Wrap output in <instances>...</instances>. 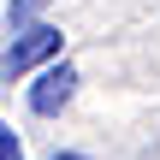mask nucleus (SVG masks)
<instances>
[{"mask_svg": "<svg viewBox=\"0 0 160 160\" xmlns=\"http://www.w3.org/2000/svg\"><path fill=\"white\" fill-rule=\"evenodd\" d=\"M48 59H59V30H53V24H30V30H18L12 48L0 53V77H24V71H36V65H48Z\"/></svg>", "mask_w": 160, "mask_h": 160, "instance_id": "f257e3e1", "label": "nucleus"}, {"mask_svg": "<svg viewBox=\"0 0 160 160\" xmlns=\"http://www.w3.org/2000/svg\"><path fill=\"white\" fill-rule=\"evenodd\" d=\"M71 95H77V65H65V59H59V65H48V71L30 83V113L53 119V113H59Z\"/></svg>", "mask_w": 160, "mask_h": 160, "instance_id": "f03ea898", "label": "nucleus"}, {"mask_svg": "<svg viewBox=\"0 0 160 160\" xmlns=\"http://www.w3.org/2000/svg\"><path fill=\"white\" fill-rule=\"evenodd\" d=\"M42 6H48V0H12V6H6V24H12V30H30Z\"/></svg>", "mask_w": 160, "mask_h": 160, "instance_id": "7ed1b4c3", "label": "nucleus"}, {"mask_svg": "<svg viewBox=\"0 0 160 160\" xmlns=\"http://www.w3.org/2000/svg\"><path fill=\"white\" fill-rule=\"evenodd\" d=\"M0 160H24V148H18V137L6 131V119H0Z\"/></svg>", "mask_w": 160, "mask_h": 160, "instance_id": "20e7f679", "label": "nucleus"}, {"mask_svg": "<svg viewBox=\"0 0 160 160\" xmlns=\"http://www.w3.org/2000/svg\"><path fill=\"white\" fill-rule=\"evenodd\" d=\"M53 160H89V154H71V148H53Z\"/></svg>", "mask_w": 160, "mask_h": 160, "instance_id": "39448f33", "label": "nucleus"}]
</instances>
